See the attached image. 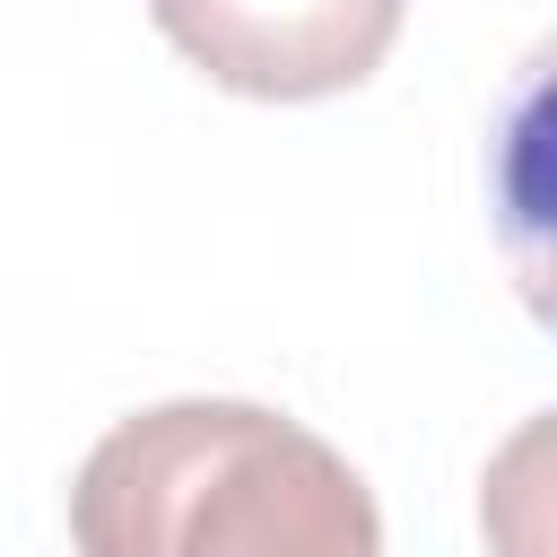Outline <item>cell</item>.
<instances>
[{
    "instance_id": "6da1fadb",
    "label": "cell",
    "mask_w": 557,
    "mask_h": 557,
    "mask_svg": "<svg viewBox=\"0 0 557 557\" xmlns=\"http://www.w3.org/2000/svg\"><path fill=\"white\" fill-rule=\"evenodd\" d=\"M87 557H374L383 513L339 444L261 400H157L70 479Z\"/></svg>"
},
{
    "instance_id": "7a4b0ae2",
    "label": "cell",
    "mask_w": 557,
    "mask_h": 557,
    "mask_svg": "<svg viewBox=\"0 0 557 557\" xmlns=\"http://www.w3.org/2000/svg\"><path fill=\"white\" fill-rule=\"evenodd\" d=\"M148 17L209 87L252 104H313L383 70L409 0H148Z\"/></svg>"
}]
</instances>
